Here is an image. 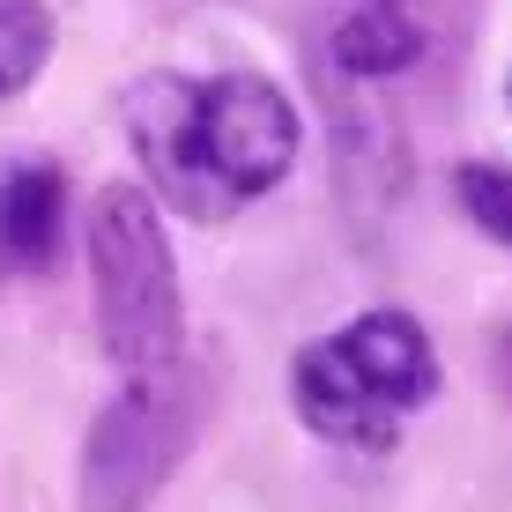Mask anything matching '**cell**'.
Returning a JSON list of instances; mask_svg holds the SVG:
<instances>
[{
  "label": "cell",
  "instance_id": "obj_1",
  "mask_svg": "<svg viewBox=\"0 0 512 512\" xmlns=\"http://www.w3.org/2000/svg\"><path fill=\"white\" fill-rule=\"evenodd\" d=\"M127 141L149 171V201L193 223H231L297 164V112L268 75H141L119 97Z\"/></svg>",
  "mask_w": 512,
  "mask_h": 512
},
{
  "label": "cell",
  "instance_id": "obj_6",
  "mask_svg": "<svg viewBox=\"0 0 512 512\" xmlns=\"http://www.w3.org/2000/svg\"><path fill=\"white\" fill-rule=\"evenodd\" d=\"M327 52H334V67H342V75L379 82V75H409V67H416L423 30L394 8V0H364V8H349L342 23L327 30Z\"/></svg>",
  "mask_w": 512,
  "mask_h": 512
},
{
  "label": "cell",
  "instance_id": "obj_7",
  "mask_svg": "<svg viewBox=\"0 0 512 512\" xmlns=\"http://www.w3.org/2000/svg\"><path fill=\"white\" fill-rule=\"evenodd\" d=\"M52 60V15L38 0H0V97L30 90Z\"/></svg>",
  "mask_w": 512,
  "mask_h": 512
},
{
  "label": "cell",
  "instance_id": "obj_8",
  "mask_svg": "<svg viewBox=\"0 0 512 512\" xmlns=\"http://www.w3.org/2000/svg\"><path fill=\"white\" fill-rule=\"evenodd\" d=\"M453 193H461L468 223L490 245H512V164H461L453 171Z\"/></svg>",
  "mask_w": 512,
  "mask_h": 512
},
{
  "label": "cell",
  "instance_id": "obj_3",
  "mask_svg": "<svg viewBox=\"0 0 512 512\" xmlns=\"http://www.w3.org/2000/svg\"><path fill=\"white\" fill-rule=\"evenodd\" d=\"M82 260L97 297V342L119 372H164L179 364L186 305H179V260H171L164 216L149 186H104L82 208Z\"/></svg>",
  "mask_w": 512,
  "mask_h": 512
},
{
  "label": "cell",
  "instance_id": "obj_2",
  "mask_svg": "<svg viewBox=\"0 0 512 512\" xmlns=\"http://www.w3.org/2000/svg\"><path fill=\"white\" fill-rule=\"evenodd\" d=\"M431 394H438V349L423 320L394 305L305 342L290 364V401L305 416V431L357 453H386Z\"/></svg>",
  "mask_w": 512,
  "mask_h": 512
},
{
  "label": "cell",
  "instance_id": "obj_4",
  "mask_svg": "<svg viewBox=\"0 0 512 512\" xmlns=\"http://www.w3.org/2000/svg\"><path fill=\"white\" fill-rule=\"evenodd\" d=\"M193 431H201V386L179 364L134 372L127 394L90 423V446H82V512H141L164 490V475L186 461Z\"/></svg>",
  "mask_w": 512,
  "mask_h": 512
},
{
  "label": "cell",
  "instance_id": "obj_5",
  "mask_svg": "<svg viewBox=\"0 0 512 512\" xmlns=\"http://www.w3.org/2000/svg\"><path fill=\"white\" fill-rule=\"evenodd\" d=\"M60 231H67V186L52 164H15L0 179V260L23 275H45L60 260Z\"/></svg>",
  "mask_w": 512,
  "mask_h": 512
},
{
  "label": "cell",
  "instance_id": "obj_9",
  "mask_svg": "<svg viewBox=\"0 0 512 512\" xmlns=\"http://www.w3.org/2000/svg\"><path fill=\"white\" fill-rule=\"evenodd\" d=\"M505 104H512V75H505Z\"/></svg>",
  "mask_w": 512,
  "mask_h": 512
}]
</instances>
